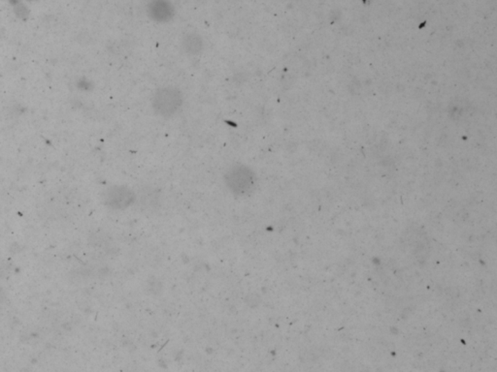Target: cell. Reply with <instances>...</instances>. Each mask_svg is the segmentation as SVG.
Listing matches in <instances>:
<instances>
[{
    "mask_svg": "<svg viewBox=\"0 0 497 372\" xmlns=\"http://www.w3.org/2000/svg\"><path fill=\"white\" fill-rule=\"evenodd\" d=\"M228 189L236 196H246L252 193L257 186V177L252 169L244 164H236L225 175Z\"/></svg>",
    "mask_w": 497,
    "mask_h": 372,
    "instance_id": "cell-1",
    "label": "cell"
},
{
    "mask_svg": "<svg viewBox=\"0 0 497 372\" xmlns=\"http://www.w3.org/2000/svg\"><path fill=\"white\" fill-rule=\"evenodd\" d=\"M183 103L184 97L182 92L174 87L158 89L152 98L153 111L162 118H171L181 109Z\"/></svg>",
    "mask_w": 497,
    "mask_h": 372,
    "instance_id": "cell-2",
    "label": "cell"
},
{
    "mask_svg": "<svg viewBox=\"0 0 497 372\" xmlns=\"http://www.w3.org/2000/svg\"><path fill=\"white\" fill-rule=\"evenodd\" d=\"M147 11L149 17L157 23H167L175 15L174 7L168 0H151Z\"/></svg>",
    "mask_w": 497,
    "mask_h": 372,
    "instance_id": "cell-3",
    "label": "cell"
},
{
    "mask_svg": "<svg viewBox=\"0 0 497 372\" xmlns=\"http://www.w3.org/2000/svg\"><path fill=\"white\" fill-rule=\"evenodd\" d=\"M108 203L117 209H124L133 203L135 196L130 189L126 186H115L109 191Z\"/></svg>",
    "mask_w": 497,
    "mask_h": 372,
    "instance_id": "cell-4",
    "label": "cell"
},
{
    "mask_svg": "<svg viewBox=\"0 0 497 372\" xmlns=\"http://www.w3.org/2000/svg\"><path fill=\"white\" fill-rule=\"evenodd\" d=\"M182 46L187 55H197L203 50L204 43L199 34L189 33L183 38Z\"/></svg>",
    "mask_w": 497,
    "mask_h": 372,
    "instance_id": "cell-5",
    "label": "cell"
}]
</instances>
